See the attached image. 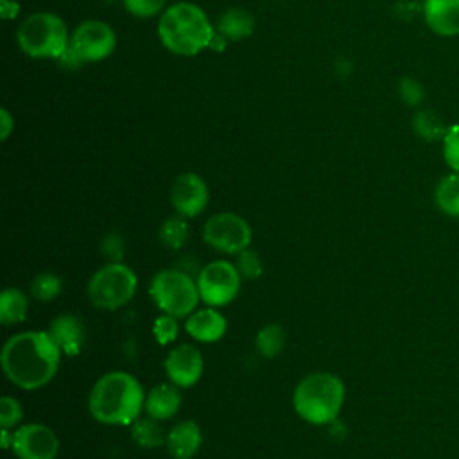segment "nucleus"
<instances>
[{
  "label": "nucleus",
  "instance_id": "1",
  "mask_svg": "<svg viewBox=\"0 0 459 459\" xmlns=\"http://www.w3.org/2000/svg\"><path fill=\"white\" fill-rule=\"evenodd\" d=\"M61 357L63 351L47 330H23L4 342L0 362L11 384L36 391L56 377Z\"/></svg>",
  "mask_w": 459,
  "mask_h": 459
},
{
  "label": "nucleus",
  "instance_id": "2",
  "mask_svg": "<svg viewBox=\"0 0 459 459\" xmlns=\"http://www.w3.org/2000/svg\"><path fill=\"white\" fill-rule=\"evenodd\" d=\"M145 393L127 371H109L95 380L88 394V411L102 425H133L143 411Z\"/></svg>",
  "mask_w": 459,
  "mask_h": 459
},
{
  "label": "nucleus",
  "instance_id": "3",
  "mask_svg": "<svg viewBox=\"0 0 459 459\" xmlns=\"http://www.w3.org/2000/svg\"><path fill=\"white\" fill-rule=\"evenodd\" d=\"M215 32L206 13L192 2L172 4L158 22L160 41L178 56H195L208 48Z\"/></svg>",
  "mask_w": 459,
  "mask_h": 459
},
{
  "label": "nucleus",
  "instance_id": "4",
  "mask_svg": "<svg viewBox=\"0 0 459 459\" xmlns=\"http://www.w3.org/2000/svg\"><path fill=\"white\" fill-rule=\"evenodd\" d=\"M344 400V382L328 371H316L303 377L292 393L296 414L312 425H330L335 421Z\"/></svg>",
  "mask_w": 459,
  "mask_h": 459
},
{
  "label": "nucleus",
  "instance_id": "5",
  "mask_svg": "<svg viewBox=\"0 0 459 459\" xmlns=\"http://www.w3.org/2000/svg\"><path fill=\"white\" fill-rule=\"evenodd\" d=\"M16 41L23 54L34 59H59L68 48L66 23L54 13L39 11L27 16L16 30Z\"/></svg>",
  "mask_w": 459,
  "mask_h": 459
},
{
  "label": "nucleus",
  "instance_id": "6",
  "mask_svg": "<svg viewBox=\"0 0 459 459\" xmlns=\"http://www.w3.org/2000/svg\"><path fill=\"white\" fill-rule=\"evenodd\" d=\"M149 298L161 314L176 319L188 317L201 301L195 278L183 269H161L149 281Z\"/></svg>",
  "mask_w": 459,
  "mask_h": 459
},
{
  "label": "nucleus",
  "instance_id": "7",
  "mask_svg": "<svg viewBox=\"0 0 459 459\" xmlns=\"http://www.w3.org/2000/svg\"><path fill=\"white\" fill-rule=\"evenodd\" d=\"M138 289L136 273L124 262H108L88 280L90 303L100 310H117L129 303Z\"/></svg>",
  "mask_w": 459,
  "mask_h": 459
},
{
  "label": "nucleus",
  "instance_id": "8",
  "mask_svg": "<svg viewBox=\"0 0 459 459\" xmlns=\"http://www.w3.org/2000/svg\"><path fill=\"white\" fill-rule=\"evenodd\" d=\"M117 47V34L106 22H81L70 34L68 48L57 59L66 68H77L84 63H97L111 56Z\"/></svg>",
  "mask_w": 459,
  "mask_h": 459
},
{
  "label": "nucleus",
  "instance_id": "9",
  "mask_svg": "<svg viewBox=\"0 0 459 459\" xmlns=\"http://www.w3.org/2000/svg\"><path fill=\"white\" fill-rule=\"evenodd\" d=\"M195 281L201 301L206 307L219 308L231 303L237 298L242 276L235 264L228 260H213L199 271Z\"/></svg>",
  "mask_w": 459,
  "mask_h": 459
},
{
  "label": "nucleus",
  "instance_id": "10",
  "mask_svg": "<svg viewBox=\"0 0 459 459\" xmlns=\"http://www.w3.org/2000/svg\"><path fill=\"white\" fill-rule=\"evenodd\" d=\"M251 237L249 222L233 212H219L203 226V240L215 251L226 255H238L249 247Z\"/></svg>",
  "mask_w": 459,
  "mask_h": 459
},
{
  "label": "nucleus",
  "instance_id": "11",
  "mask_svg": "<svg viewBox=\"0 0 459 459\" xmlns=\"http://www.w3.org/2000/svg\"><path fill=\"white\" fill-rule=\"evenodd\" d=\"M11 452L18 459H56L59 437L43 423H25L13 430Z\"/></svg>",
  "mask_w": 459,
  "mask_h": 459
},
{
  "label": "nucleus",
  "instance_id": "12",
  "mask_svg": "<svg viewBox=\"0 0 459 459\" xmlns=\"http://www.w3.org/2000/svg\"><path fill=\"white\" fill-rule=\"evenodd\" d=\"M163 369L167 380L179 389L194 387L204 371V359L201 351L192 344H178L165 355Z\"/></svg>",
  "mask_w": 459,
  "mask_h": 459
},
{
  "label": "nucleus",
  "instance_id": "13",
  "mask_svg": "<svg viewBox=\"0 0 459 459\" xmlns=\"http://www.w3.org/2000/svg\"><path fill=\"white\" fill-rule=\"evenodd\" d=\"M206 181L195 172H181L170 185V204L185 219L197 217L208 204Z\"/></svg>",
  "mask_w": 459,
  "mask_h": 459
},
{
  "label": "nucleus",
  "instance_id": "14",
  "mask_svg": "<svg viewBox=\"0 0 459 459\" xmlns=\"http://www.w3.org/2000/svg\"><path fill=\"white\" fill-rule=\"evenodd\" d=\"M421 16L429 30L436 36H459V0H423Z\"/></svg>",
  "mask_w": 459,
  "mask_h": 459
},
{
  "label": "nucleus",
  "instance_id": "15",
  "mask_svg": "<svg viewBox=\"0 0 459 459\" xmlns=\"http://www.w3.org/2000/svg\"><path fill=\"white\" fill-rule=\"evenodd\" d=\"M226 330L228 321L215 307H197L188 317H185V332L201 344H212L221 341Z\"/></svg>",
  "mask_w": 459,
  "mask_h": 459
},
{
  "label": "nucleus",
  "instance_id": "16",
  "mask_svg": "<svg viewBox=\"0 0 459 459\" xmlns=\"http://www.w3.org/2000/svg\"><path fill=\"white\" fill-rule=\"evenodd\" d=\"M50 337L56 341L63 355L75 357L86 344V328L81 317L75 314H59L47 328Z\"/></svg>",
  "mask_w": 459,
  "mask_h": 459
},
{
  "label": "nucleus",
  "instance_id": "17",
  "mask_svg": "<svg viewBox=\"0 0 459 459\" xmlns=\"http://www.w3.org/2000/svg\"><path fill=\"white\" fill-rule=\"evenodd\" d=\"M203 445L201 427L194 420H181L167 432L165 446L172 459H192Z\"/></svg>",
  "mask_w": 459,
  "mask_h": 459
},
{
  "label": "nucleus",
  "instance_id": "18",
  "mask_svg": "<svg viewBox=\"0 0 459 459\" xmlns=\"http://www.w3.org/2000/svg\"><path fill=\"white\" fill-rule=\"evenodd\" d=\"M179 407H181L179 387L170 382L158 384L149 393H145L143 411L149 418H154L158 421L170 420L172 416H176Z\"/></svg>",
  "mask_w": 459,
  "mask_h": 459
},
{
  "label": "nucleus",
  "instance_id": "19",
  "mask_svg": "<svg viewBox=\"0 0 459 459\" xmlns=\"http://www.w3.org/2000/svg\"><path fill=\"white\" fill-rule=\"evenodd\" d=\"M411 127L420 140L427 143H436V142L441 143L446 134L448 124L443 120V117L437 111L430 108H420L411 118Z\"/></svg>",
  "mask_w": 459,
  "mask_h": 459
},
{
  "label": "nucleus",
  "instance_id": "20",
  "mask_svg": "<svg viewBox=\"0 0 459 459\" xmlns=\"http://www.w3.org/2000/svg\"><path fill=\"white\" fill-rule=\"evenodd\" d=\"M255 30V18L249 11L242 7H233L222 13L217 23V32H221L228 41H237L251 36Z\"/></svg>",
  "mask_w": 459,
  "mask_h": 459
},
{
  "label": "nucleus",
  "instance_id": "21",
  "mask_svg": "<svg viewBox=\"0 0 459 459\" xmlns=\"http://www.w3.org/2000/svg\"><path fill=\"white\" fill-rule=\"evenodd\" d=\"M29 314V298L18 287H7L0 292V323L5 326L23 323Z\"/></svg>",
  "mask_w": 459,
  "mask_h": 459
},
{
  "label": "nucleus",
  "instance_id": "22",
  "mask_svg": "<svg viewBox=\"0 0 459 459\" xmlns=\"http://www.w3.org/2000/svg\"><path fill=\"white\" fill-rule=\"evenodd\" d=\"M436 208L454 219H459V172H448L434 188Z\"/></svg>",
  "mask_w": 459,
  "mask_h": 459
},
{
  "label": "nucleus",
  "instance_id": "23",
  "mask_svg": "<svg viewBox=\"0 0 459 459\" xmlns=\"http://www.w3.org/2000/svg\"><path fill=\"white\" fill-rule=\"evenodd\" d=\"M287 344V332L280 323L264 325L255 335V348L265 359L278 357Z\"/></svg>",
  "mask_w": 459,
  "mask_h": 459
},
{
  "label": "nucleus",
  "instance_id": "24",
  "mask_svg": "<svg viewBox=\"0 0 459 459\" xmlns=\"http://www.w3.org/2000/svg\"><path fill=\"white\" fill-rule=\"evenodd\" d=\"M131 437H133L134 445L140 448H158V446L165 445L167 432L161 429L158 420L149 418V416H145V418L140 416L131 425Z\"/></svg>",
  "mask_w": 459,
  "mask_h": 459
},
{
  "label": "nucleus",
  "instance_id": "25",
  "mask_svg": "<svg viewBox=\"0 0 459 459\" xmlns=\"http://www.w3.org/2000/svg\"><path fill=\"white\" fill-rule=\"evenodd\" d=\"M160 242L169 249H181L188 238V224L181 215L167 217L158 230Z\"/></svg>",
  "mask_w": 459,
  "mask_h": 459
},
{
  "label": "nucleus",
  "instance_id": "26",
  "mask_svg": "<svg viewBox=\"0 0 459 459\" xmlns=\"http://www.w3.org/2000/svg\"><path fill=\"white\" fill-rule=\"evenodd\" d=\"M29 290H30V296L38 301H52L61 294L63 280L56 273L43 271L32 278Z\"/></svg>",
  "mask_w": 459,
  "mask_h": 459
},
{
  "label": "nucleus",
  "instance_id": "27",
  "mask_svg": "<svg viewBox=\"0 0 459 459\" xmlns=\"http://www.w3.org/2000/svg\"><path fill=\"white\" fill-rule=\"evenodd\" d=\"M235 256H237L235 265H237L242 280H258L264 274V262H262L260 255L255 249H251V246Z\"/></svg>",
  "mask_w": 459,
  "mask_h": 459
},
{
  "label": "nucleus",
  "instance_id": "28",
  "mask_svg": "<svg viewBox=\"0 0 459 459\" xmlns=\"http://www.w3.org/2000/svg\"><path fill=\"white\" fill-rule=\"evenodd\" d=\"M441 154L452 172H459V122L448 126L441 142Z\"/></svg>",
  "mask_w": 459,
  "mask_h": 459
},
{
  "label": "nucleus",
  "instance_id": "29",
  "mask_svg": "<svg viewBox=\"0 0 459 459\" xmlns=\"http://www.w3.org/2000/svg\"><path fill=\"white\" fill-rule=\"evenodd\" d=\"M179 325L178 319L169 314H160L152 321V335L160 346H167L178 339Z\"/></svg>",
  "mask_w": 459,
  "mask_h": 459
},
{
  "label": "nucleus",
  "instance_id": "30",
  "mask_svg": "<svg viewBox=\"0 0 459 459\" xmlns=\"http://www.w3.org/2000/svg\"><path fill=\"white\" fill-rule=\"evenodd\" d=\"M398 97L409 108H418L425 99V86L414 77H402L398 81Z\"/></svg>",
  "mask_w": 459,
  "mask_h": 459
},
{
  "label": "nucleus",
  "instance_id": "31",
  "mask_svg": "<svg viewBox=\"0 0 459 459\" xmlns=\"http://www.w3.org/2000/svg\"><path fill=\"white\" fill-rule=\"evenodd\" d=\"M23 418V411L20 402L14 396H2L0 398V429L14 430L20 427V421Z\"/></svg>",
  "mask_w": 459,
  "mask_h": 459
},
{
  "label": "nucleus",
  "instance_id": "32",
  "mask_svg": "<svg viewBox=\"0 0 459 459\" xmlns=\"http://www.w3.org/2000/svg\"><path fill=\"white\" fill-rule=\"evenodd\" d=\"M124 9L136 18H152L161 13L167 0H122Z\"/></svg>",
  "mask_w": 459,
  "mask_h": 459
},
{
  "label": "nucleus",
  "instance_id": "33",
  "mask_svg": "<svg viewBox=\"0 0 459 459\" xmlns=\"http://www.w3.org/2000/svg\"><path fill=\"white\" fill-rule=\"evenodd\" d=\"M124 249H126V242L122 238L120 233H108L102 240H100V251L102 255L109 260V262H122L124 258Z\"/></svg>",
  "mask_w": 459,
  "mask_h": 459
},
{
  "label": "nucleus",
  "instance_id": "34",
  "mask_svg": "<svg viewBox=\"0 0 459 459\" xmlns=\"http://www.w3.org/2000/svg\"><path fill=\"white\" fill-rule=\"evenodd\" d=\"M13 129H14L13 115L5 108H2L0 109V138L5 142L9 138V134L13 133Z\"/></svg>",
  "mask_w": 459,
  "mask_h": 459
},
{
  "label": "nucleus",
  "instance_id": "35",
  "mask_svg": "<svg viewBox=\"0 0 459 459\" xmlns=\"http://www.w3.org/2000/svg\"><path fill=\"white\" fill-rule=\"evenodd\" d=\"M0 11H2V18L11 20L18 14L20 5H18V2H0Z\"/></svg>",
  "mask_w": 459,
  "mask_h": 459
},
{
  "label": "nucleus",
  "instance_id": "36",
  "mask_svg": "<svg viewBox=\"0 0 459 459\" xmlns=\"http://www.w3.org/2000/svg\"><path fill=\"white\" fill-rule=\"evenodd\" d=\"M226 47H228V39L221 32H215V36H213V39H212L208 48H212L215 52H222Z\"/></svg>",
  "mask_w": 459,
  "mask_h": 459
},
{
  "label": "nucleus",
  "instance_id": "37",
  "mask_svg": "<svg viewBox=\"0 0 459 459\" xmlns=\"http://www.w3.org/2000/svg\"><path fill=\"white\" fill-rule=\"evenodd\" d=\"M0 443H2V448L11 450V446H13V430L0 429Z\"/></svg>",
  "mask_w": 459,
  "mask_h": 459
},
{
  "label": "nucleus",
  "instance_id": "38",
  "mask_svg": "<svg viewBox=\"0 0 459 459\" xmlns=\"http://www.w3.org/2000/svg\"><path fill=\"white\" fill-rule=\"evenodd\" d=\"M0 2H18V0H0Z\"/></svg>",
  "mask_w": 459,
  "mask_h": 459
}]
</instances>
